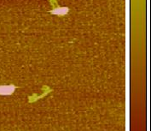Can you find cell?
Here are the masks:
<instances>
[{"mask_svg":"<svg viewBox=\"0 0 151 131\" xmlns=\"http://www.w3.org/2000/svg\"><path fill=\"white\" fill-rule=\"evenodd\" d=\"M69 11V9L68 7H57L51 10V14L54 16H59V17H63L67 15Z\"/></svg>","mask_w":151,"mask_h":131,"instance_id":"7a4b0ae2","label":"cell"},{"mask_svg":"<svg viewBox=\"0 0 151 131\" xmlns=\"http://www.w3.org/2000/svg\"><path fill=\"white\" fill-rule=\"evenodd\" d=\"M16 87L13 84L10 85H1L0 86V95L2 96H9L11 95L15 91Z\"/></svg>","mask_w":151,"mask_h":131,"instance_id":"6da1fadb","label":"cell"}]
</instances>
